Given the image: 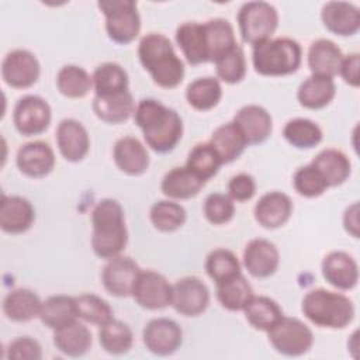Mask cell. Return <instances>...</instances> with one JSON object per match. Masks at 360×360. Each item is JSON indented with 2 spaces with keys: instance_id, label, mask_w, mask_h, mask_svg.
Segmentation results:
<instances>
[{
  "instance_id": "obj_1",
  "label": "cell",
  "mask_w": 360,
  "mask_h": 360,
  "mask_svg": "<svg viewBox=\"0 0 360 360\" xmlns=\"http://www.w3.org/2000/svg\"><path fill=\"white\" fill-rule=\"evenodd\" d=\"M134 121L146 145L156 153L172 152L183 136V120L179 112L153 98H143L136 104Z\"/></svg>"
},
{
  "instance_id": "obj_2",
  "label": "cell",
  "mask_w": 360,
  "mask_h": 360,
  "mask_svg": "<svg viewBox=\"0 0 360 360\" xmlns=\"http://www.w3.org/2000/svg\"><path fill=\"white\" fill-rule=\"evenodd\" d=\"M91 248L97 257L110 260L125 249L128 229L121 204L114 198L100 200L91 211Z\"/></svg>"
},
{
  "instance_id": "obj_3",
  "label": "cell",
  "mask_w": 360,
  "mask_h": 360,
  "mask_svg": "<svg viewBox=\"0 0 360 360\" xmlns=\"http://www.w3.org/2000/svg\"><path fill=\"white\" fill-rule=\"evenodd\" d=\"M138 58L152 80L163 89H174L184 79V63L170 39L160 32L143 35L138 45Z\"/></svg>"
},
{
  "instance_id": "obj_4",
  "label": "cell",
  "mask_w": 360,
  "mask_h": 360,
  "mask_svg": "<svg viewBox=\"0 0 360 360\" xmlns=\"http://www.w3.org/2000/svg\"><path fill=\"white\" fill-rule=\"evenodd\" d=\"M301 311L314 325L326 329H343L354 319L353 301L342 292L325 288L308 291L302 298Z\"/></svg>"
},
{
  "instance_id": "obj_5",
  "label": "cell",
  "mask_w": 360,
  "mask_h": 360,
  "mask_svg": "<svg viewBox=\"0 0 360 360\" xmlns=\"http://www.w3.org/2000/svg\"><path fill=\"white\" fill-rule=\"evenodd\" d=\"M302 60L301 45L288 37L270 38L253 46L252 63L262 76H287L298 70Z\"/></svg>"
},
{
  "instance_id": "obj_6",
  "label": "cell",
  "mask_w": 360,
  "mask_h": 360,
  "mask_svg": "<svg viewBox=\"0 0 360 360\" xmlns=\"http://www.w3.org/2000/svg\"><path fill=\"white\" fill-rule=\"evenodd\" d=\"M243 42L255 46L271 38L278 27V13L267 1L243 3L236 15Z\"/></svg>"
},
{
  "instance_id": "obj_7",
  "label": "cell",
  "mask_w": 360,
  "mask_h": 360,
  "mask_svg": "<svg viewBox=\"0 0 360 360\" xmlns=\"http://www.w3.org/2000/svg\"><path fill=\"white\" fill-rule=\"evenodd\" d=\"M105 17V31L111 41L127 45L141 31V15L132 0H101L97 3Z\"/></svg>"
},
{
  "instance_id": "obj_8",
  "label": "cell",
  "mask_w": 360,
  "mask_h": 360,
  "mask_svg": "<svg viewBox=\"0 0 360 360\" xmlns=\"http://www.w3.org/2000/svg\"><path fill=\"white\" fill-rule=\"evenodd\" d=\"M267 338L273 349L287 357H298L308 353L314 345V333L298 318L284 316L269 330Z\"/></svg>"
},
{
  "instance_id": "obj_9",
  "label": "cell",
  "mask_w": 360,
  "mask_h": 360,
  "mask_svg": "<svg viewBox=\"0 0 360 360\" xmlns=\"http://www.w3.org/2000/svg\"><path fill=\"white\" fill-rule=\"evenodd\" d=\"M52 121V110L46 100L28 94L14 105L13 122L15 129L24 136H34L45 132Z\"/></svg>"
},
{
  "instance_id": "obj_10",
  "label": "cell",
  "mask_w": 360,
  "mask_h": 360,
  "mask_svg": "<svg viewBox=\"0 0 360 360\" xmlns=\"http://www.w3.org/2000/svg\"><path fill=\"white\" fill-rule=\"evenodd\" d=\"M172 291L173 285L163 274L153 270H141L131 297L139 307L158 311L172 304Z\"/></svg>"
},
{
  "instance_id": "obj_11",
  "label": "cell",
  "mask_w": 360,
  "mask_h": 360,
  "mask_svg": "<svg viewBox=\"0 0 360 360\" xmlns=\"http://www.w3.org/2000/svg\"><path fill=\"white\" fill-rule=\"evenodd\" d=\"M170 305L183 316H198L210 305V290L195 276L179 278L173 284Z\"/></svg>"
},
{
  "instance_id": "obj_12",
  "label": "cell",
  "mask_w": 360,
  "mask_h": 360,
  "mask_svg": "<svg viewBox=\"0 0 360 360\" xmlns=\"http://www.w3.org/2000/svg\"><path fill=\"white\" fill-rule=\"evenodd\" d=\"M41 75L37 56L27 49L10 51L1 62V77L13 89H28L34 86Z\"/></svg>"
},
{
  "instance_id": "obj_13",
  "label": "cell",
  "mask_w": 360,
  "mask_h": 360,
  "mask_svg": "<svg viewBox=\"0 0 360 360\" xmlns=\"http://www.w3.org/2000/svg\"><path fill=\"white\" fill-rule=\"evenodd\" d=\"M142 340L150 353L156 356H170L180 349L183 330L179 323L170 318H155L145 325Z\"/></svg>"
},
{
  "instance_id": "obj_14",
  "label": "cell",
  "mask_w": 360,
  "mask_h": 360,
  "mask_svg": "<svg viewBox=\"0 0 360 360\" xmlns=\"http://www.w3.org/2000/svg\"><path fill=\"white\" fill-rule=\"evenodd\" d=\"M139 273L141 267L134 259L118 255L107 260L101 271V283L108 294L118 298H125L132 295V290Z\"/></svg>"
},
{
  "instance_id": "obj_15",
  "label": "cell",
  "mask_w": 360,
  "mask_h": 360,
  "mask_svg": "<svg viewBox=\"0 0 360 360\" xmlns=\"http://www.w3.org/2000/svg\"><path fill=\"white\" fill-rule=\"evenodd\" d=\"M55 139L62 158L72 163L83 160L90 150L87 129L75 118H65L58 124Z\"/></svg>"
},
{
  "instance_id": "obj_16",
  "label": "cell",
  "mask_w": 360,
  "mask_h": 360,
  "mask_svg": "<svg viewBox=\"0 0 360 360\" xmlns=\"http://www.w3.org/2000/svg\"><path fill=\"white\" fill-rule=\"evenodd\" d=\"M242 260L250 276L256 278H267L277 271L280 253L277 246L269 239L256 238L245 246Z\"/></svg>"
},
{
  "instance_id": "obj_17",
  "label": "cell",
  "mask_w": 360,
  "mask_h": 360,
  "mask_svg": "<svg viewBox=\"0 0 360 360\" xmlns=\"http://www.w3.org/2000/svg\"><path fill=\"white\" fill-rule=\"evenodd\" d=\"M15 165L18 170L28 177H45L55 167V153L44 141L27 142L18 148Z\"/></svg>"
},
{
  "instance_id": "obj_18",
  "label": "cell",
  "mask_w": 360,
  "mask_h": 360,
  "mask_svg": "<svg viewBox=\"0 0 360 360\" xmlns=\"http://www.w3.org/2000/svg\"><path fill=\"white\" fill-rule=\"evenodd\" d=\"M322 276L332 287L347 291L357 285L359 266L353 256L343 250L329 252L321 264Z\"/></svg>"
},
{
  "instance_id": "obj_19",
  "label": "cell",
  "mask_w": 360,
  "mask_h": 360,
  "mask_svg": "<svg viewBox=\"0 0 360 360\" xmlns=\"http://www.w3.org/2000/svg\"><path fill=\"white\" fill-rule=\"evenodd\" d=\"M35 221L34 205L21 195L1 194L0 228L6 233L18 235L27 232Z\"/></svg>"
},
{
  "instance_id": "obj_20",
  "label": "cell",
  "mask_w": 360,
  "mask_h": 360,
  "mask_svg": "<svg viewBox=\"0 0 360 360\" xmlns=\"http://www.w3.org/2000/svg\"><path fill=\"white\" fill-rule=\"evenodd\" d=\"M245 136L249 145L263 143L273 131V118L270 112L257 104H248L238 110L232 120Z\"/></svg>"
},
{
  "instance_id": "obj_21",
  "label": "cell",
  "mask_w": 360,
  "mask_h": 360,
  "mask_svg": "<svg viewBox=\"0 0 360 360\" xmlns=\"http://www.w3.org/2000/svg\"><path fill=\"white\" fill-rule=\"evenodd\" d=\"M321 20L328 31L339 37H352L360 30V10L349 1L325 3Z\"/></svg>"
},
{
  "instance_id": "obj_22",
  "label": "cell",
  "mask_w": 360,
  "mask_h": 360,
  "mask_svg": "<svg viewBox=\"0 0 360 360\" xmlns=\"http://www.w3.org/2000/svg\"><path fill=\"white\" fill-rule=\"evenodd\" d=\"M292 208V201L285 193L269 191L256 202L253 215L260 226L266 229H276L290 219Z\"/></svg>"
},
{
  "instance_id": "obj_23",
  "label": "cell",
  "mask_w": 360,
  "mask_h": 360,
  "mask_svg": "<svg viewBox=\"0 0 360 360\" xmlns=\"http://www.w3.org/2000/svg\"><path fill=\"white\" fill-rule=\"evenodd\" d=\"M112 159L117 167L128 176L143 174L149 167V153L135 136L120 138L114 143Z\"/></svg>"
},
{
  "instance_id": "obj_24",
  "label": "cell",
  "mask_w": 360,
  "mask_h": 360,
  "mask_svg": "<svg viewBox=\"0 0 360 360\" xmlns=\"http://www.w3.org/2000/svg\"><path fill=\"white\" fill-rule=\"evenodd\" d=\"M174 38L190 65L197 66L210 62L204 22L187 21L180 24L176 30Z\"/></svg>"
},
{
  "instance_id": "obj_25",
  "label": "cell",
  "mask_w": 360,
  "mask_h": 360,
  "mask_svg": "<svg viewBox=\"0 0 360 360\" xmlns=\"http://www.w3.org/2000/svg\"><path fill=\"white\" fill-rule=\"evenodd\" d=\"M343 56L342 49L333 41L319 38L309 45L307 62L312 75L333 79L339 75Z\"/></svg>"
},
{
  "instance_id": "obj_26",
  "label": "cell",
  "mask_w": 360,
  "mask_h": 360,
  "mask_svg": "<svg viewBox=\"0 0 360 360\" xmlns=\"http://www.w3.org/2000/svg\"><path fill=\"white\" fill-rule=\"evenodd\" d=\"M135 101L129 90L107 96H94L93 111L98 120L107 124H121L135 111Z\"/></svg>"
},
{
  "instance_id": "obj_27",
  "label": "cell",
  "mask_w": 360,
  "mask_h": 360,
  "mask_svg": "<svg viewBox=\"0 0 360 360\" xmlns=\"http://www.w3.org/2000/svg\"><path fill=\"white\" fill-rule=\"evenodd\" d=\"M201 177L193 173L188 167H173L169 170L160 183L162 193L172 200H188L195 197L205 186Z\"/></svg>"
},
{
  "instance_id": "obj_28",
  "label": "cell",
  "mask_w": 360,
  "mask_h": 360,
  "mask_svg": "<svg viewBox=\"0 0 360 360\" xmlns=\"http://www.w3.org/2000/svg\"><path fill=\"white\" fill-rule=\"evenodd\" d=\"M311 165L322 174L329 187L343 184L352 173L350 159L345 152L335 148H326L321 150L312 159Z\"/></svg>"
},
{
  "instance_id": "obj_29",
  "label": "cell",
  "mask_w": 360,
  "mask_h": 360,
  "mask_svg": "<svg viewBox=\"0 0 360 360\" xmlns=\"http://www.w3.org/2000/svg\"><path fill=\"white\" fill-rule=\"evenodd\" d=\"M91 343L90 329L79 321L53 330V346L68 357L84 356L90 350Z\"/></svg>"
},
{
  "instance_id": "obj_30",
  "label": "cell",
  "mask_w": 360,
  "mask_h": 360,
  "mask_svg": "<svg viewBox=\"0 0 360 360\" xmlns=\"http://www.w3.org/2000/svg\"><path fill=\"white\" fill-rule=\"evenodd\" d=\"M336 96V84L332 77L311 75L297 90L300 105L308 110H321L330 104Z\"/></svg>"
},
{
  "instance_id": "obj_31",
  "label": "cell",
  "mask_w": 360,
  "mask_h": 360,
  "mask_svg": "<svg viewBox=\"0 0 360 360\" xmlns=\"http://www.w3.org/2000/svg\"><path fill=\"white\" fill-rule=\"evenodd\" d=\"M41 322L52 330L60 329L79 319L76 300L70 295H51L42 301L39 316Z\"/></svg>"
},
{
  "instance_id": "obj_32",
  "label": "cell",
  "mask_w": 360,
  "mask_h": 360,
  "mask_svg": "<svg viewBox=\"0 0 360 360\" xmlns=\"http://www.w3.org/2000/svg\"><path fill=\"white\" fill-rule=\"evenodd\" d=\"M42 301L30 288H15L6 294L3 312L13 322H28L39 316Z\"/></svg>"
},
{
  "instance_id": "obj_33",
  "label": "cell",
  "mask_w": 360,
  "mask_h": 360,
  "mask_svg": "<svg viewBox=\"0 0 360 360\" xmlns=\"http://www.w3.org/2000/svg\"><path fill=\"white\" fill-rule=\"evenodd\" d=\"M210 143L218 153L222 165L236 160L248 146L243 134L233 121L219 125L212 132Z\"/></svg>"
},
{
  "instance_id": "obj_34",
  "label": "cell",
  "mask_w": 360,
  "mask_h": 360,
  "mask_svg": "<svg viewBox=\"0 0 360 360\" xmlns=\"http://www.w3.org/2000/svg\"><path fill=\"white\" fill-rule=\"evenodd\" d=\"M243 312L249 325L262 332H267L284 315L281 307L266 295H253Z\"/></svg>"
},
{
  "instance_id": "obj_35",
  "label": "cell",
  "mask_w": 360,
  "mask_h": 360,
  "mask_svg": "<svg viewBox=\"0 0 360 360\" xmlns=\"http://www.w3.org/2000/svg\"><path fill=\"white\" fill-rule=\"evenodd\" d=\"M222 98V86L218 79L205 76L193 80L186 89V100L197 111H208Z\"/></svg>"
},
{
  "instance_id": "obj_36",
  "label": "cell",
  "mask_w": 360,
  "mask_h": 360,
  "mask_svg": "<svg viewBox=\"0 0 360 360\" xmlns=\"http://www.w3.org/2000/svg\"><path fill=\"white\" fill-rule=\"evenodd\" d=\"M204 30L210 62H215L219 56L238 45L233 27L225 18L208 20L204 22Z\"/></svg>"
},
{
  "instance_id": "obj_37",
  "label": "cell",
  "mask_w": 360,
  "mask_h": 360,
  "mask_svg": "<svg viewBox=\"0 0 360 360\" xmlns=\"http://www.w3.org/2000/svg\"><path fill=\"white\" fill-rule=\"evenodd\" d=\"M98 342L104 352L114 356L125 354L134 345V333L131 328L118 319H110L98 329Z\"/></svg>"
},
{
  "instance_id": "obj_38",
  "label": "cell",
  "mask_w": 360,
  "mask_h": 360,
  "mask_svg": "<svg viewBox=\"0 0 360 360\" xmlns=\"http://www.w3.org/2000/svg\"><path fill=\"white\" fill-rule=\"evenodd\" d=\"M253 295V288L242 273L217 284V298L228 311H243Z\"/></svg>"
},
{
  "instance_id": "obj_39",
  "label": "cell",
  "mask_w": 360,
  "mask_h": 360,
  "mask_svg": "<svg viewBox=\"0 0 360 360\" xmlns=\"http://www.w3.org/2000/svg\"><path fill=\"white\" fill-rule=\"evenodd\" d=\"M93 89L96 96H107L128 90L129 77L127 70L115 62H104L98 65L93 75Z\"/></svg>"
},
{
  "instance_id": "obj_40",
  "label": "cell",
  "mask_w": 360,
  "mask_h": 360,
  "mask_svg": "<svg viewBox=\"0 0 360 360\" xmlns=\"http://www.w3.org/2000/svg\"><path fill=\"white\" fill-rule=\"evenodd\" d=\"M56 87L68 98H83L93 89V79L82 66L65 65L56 75Z\"/></svg>"
},
{
  "instance_id": "obj_41",
  "label": "cell",
  "mask_w": 360,
  "mask_h": 360,
  "mask_svg": "<svg viewBox=\"0 0 360 360\" xmlns=\"http://www.w3.org/2000/svg\"><path fill=\"white\" fill-rule=\"evenodd\" d=\"M284 139L297 149H311L321 143L323 134L321 127L308 118H292L283 128Z\"/></svg>"
},
{
  "instance_id": "obj_42",
  "label": "cell",
  "mask_w": 360,
  "mask_h": 360,
  "mask_svg": "<svg viewBox=\"0 0 360 360\" xmlns=\"http://www.w3.org/2000/svg\"><path fill=\"white\" fill-rule=\"evenodd\" d=\"M152 225L160 232H174L181 228L187 219L183 205L173 200H159L149 210Z\"/></svg>"
},
{
  "instance_id": "obj_43",
  "label": "cell",
  "mask_w": 360,
  "mask_h": 360,
  "mask_svg": "<svg viewBox=\"0 0 360 360\" xmlns=\"http://www.w3.org/2000/svg\"><path fill=\"white\" fill-rule=\"evenodd\" d=\"M205 271L215 284H219L239 274L240 263L232 250L214 249L205 259Z\"/></svg>"
},
{
  "instance_id": "obj_44",
  "label": "cell",
  "mask_w": 360,
  "mask_h": 360,
  "mask_svg": "<svg viewBox=\"0 0 360 360\" xmlns=\"http://www.w3.org/2000/svg\"><path fill=\"white\" fill-rule=\"evenodd\" d=\"M221 165L222 162L210 142L197 143L188 152L187 162H186V167H188L193 173H195L204 181L214 177L218 173Z\"/></svg>"
},
{
  "instance_id": "obj_45",
  "label": "cell",
  "mask_w": 360,
  "mask_h": 360,
  "mask_svg": "<svg viewBox=\"0 0 360 360\" xmlns=\"http://www.w3.org/2000/svg\"><path fill=\"white\" fill-rule=\"evenodd\" d=\"M214 63L218 79L228 84H236L246 76V58L243 49L239 45H235L226 53L219 56Z\"/></svg>"
},
{
  "instance_id": "obj_46",
  "label": "cell",
  "mask_w": 360,
  "mask_h": 360,
  "mask_svg": "<svg viewBox=\"0 0 360 360\" xmlns=\"http://www.w3.org/2000/svg\"><path fill=\"white\" fill-rule=\"evenodd\" d=\"M75 300L79 319L97 326L112 319V308L101 297L96 294H80Z\"/></svg>"
},
{
  "instance_id": "obj_47",
  "label": "cell",
  "mask_w": 360,
  "mask_h": 360,
  "mask_svg": "<svg viewBox=\"0 0 360 360\" xmlns=\"http://www.w3.org/2000/svg\"><path fill=\"white\" fill-rule=\"evenodd\" d=\"M294 190L307 198H315L322 195L329 187L322 174L309 163L297 169L292 177Z\"/></svg>"
},
{
  "instance_id": "obj_48",
  "label": "cell",
  "mask_w": 360,
  "mask_h": 360,
  "mask_svg": "<svg viewBox=\"0 0 360 360\" xmlns=\"http://www.w3.org/2000/svg\"><path fill=\"white\" fill-rule=\"evenodd\" d=\"M204 217L212 225H224L235 215L233 200L224 193H211L204 201Z\"/></svg>"
},
{
  "instance_id": "obj_49",
  "label": "cell",
  "mask_w": 360,
  "mask_h": 360,
  "mask_svg": "<svg viewBox=\"0 0 360 360\" xmlns=\"http://www.w3.org/2000/svg\"><path fill=\"white\" fill-rule=\"evenodd\" d=\"M8 360H41L42 347L31 336H20L11 340L7 346Z\"/></svg>"
},
{
  "instance_id": "obj_50",
  "label": "cell",
  "mask_w": 360,
  "mask_h": 360,
  "mask_svg": "<svg viewBox=\"0 0 360 360\" xmlns=\"http://www.w3.org/2000/svg\"><path fill=\"white\" fill-rule=\"evenodd\" d=\"M256 194V181L248 173H238L228 183V195L236 202H245Z\"/></svg>"
},
{
  "instance_id": "obj_51",
  "label": "cell",
  "mask_w": 360,
  "mask_h": 360,
  "mask_svg": "<svg viewBox=\"0 0 360 360\" xmlns=\"http://www.w3.org/2000/svg\"><path fill=\"white\" fill-rule=\"evenodd\" d=\"M339 75L346 84L352 87L360 86V55L357 52L343 56Z\"/></svg>"
},
{
  "instance_id": "obj_52",
  "label": "cell",
  "mask_w": 360,
  "mask_h": 360,
  "mask_svg": "<svg viewBox=\"0 0 360 360\" xmlns=\"http://www.w3.org/2000/svg\"><path fill=\"white\" fill-rule=\"evenodd\" d=\"M343 228L353 238H359L360 235V221H359V202L354 201L345 210L343 214Z\"/></svg>"
}]
</instances>
